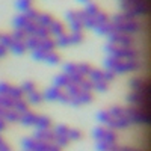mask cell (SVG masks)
Returning <instances> with one entry per match:
<instances>
[{"label": "cell", "instance_id": "obj_1", "mask_svg": "<svg viewBox=\"0 0 151 151\" xmlns=\"http://www.w3.org/2000/svg\"><path fill=\"white\" fill-rule=\"evenodd\" d=\"M17 8L20 9L21 14H26L27 11L33 8V3H32V0H17Z\"/></svg>", "mask_w": 151, "mask_h": 151}]
</instances>
